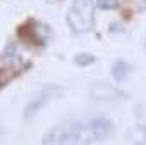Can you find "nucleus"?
<instances>
[{
    "label": "nucleus",
    "instance_id": "8",
    "mask_svg": "<svg viewBox=\"0 0 146 145\" xmlns=\"http://www.w3.org/2000/svg\"><path fill=\"white\" fill-rule=\"evenodd\" d=\"M129 71H131V67H129V64H127L124 59H117V60L112 64V76H113V80L119 81V83H122V81L127 78Z\"/></svg>",
    "mask_w": 146,
    "mask_h": 145
},
{
    "label": "nucleus",
    "instance_id": "4",
    "mask_svg": "<svg viewBox=\"0 0 146 145\" xmlns=\"http://www.w3.org/2000/svg\"><path fill=\"white\" fill-rule=\"evenodd\" d=\"M64 95V88L57 87V85H45L40 88V92L36 95H33L29 99V102L24 107V119H31L35 117L45 105H48L52 100L58 99Z\"/></svg>",
    "mask_w": 146,
    "mask_h": 145
},
{
    "label": "nucleus",
    "instance_id": "9",
    "mask_svg": "<svg viewBox=\"0 0 146 145\" xmlns=\"http://www.w3.org/2000/svg\"><path fill=\"white\" fill-rule=\"evenodd\" d=\"M96 57L93 54H86V52H81V54H76L74 55V64L79 66V67H86V66H91L95 64Z\"/></svg>",
    "mask_w": 146,
    "mask_h": 145
},
{
    "label": "nucleus",
    "instance_id": "10",
    "mask_svg": "<svg viewBox=\"0 0 146 145\" xmlns=\"http://www.w3.org/2000/svg\"><path fill=\"white\" fill-rule=\"evenodd\" d=\"M95 4L102 11H113L119 7V0H96Z\"/></svg>",
    "mask_w": 146,
    "mask_h": 145
},
{
    "label": "nucleus",
    "instance_id": "3",
    "mask_svg": "<svg viewBox=\"0 0 146 145\" xmlns=\"http://www.w3.org/2000/svg\"><path fill=\"white\" fill-rule=\"evenodd\" d=\"M113 133V123L105 116L83 119V143L102 142Z\"/></svg>",
    "mask_w": 146,
    "mask_h": 145
},
{
    "label": "nucleus",
    "instance_id": "1",
    "mask_svg": "<svg viewBox=\"0 0 146 145\" xmlns=\"http://www.w3.org/2000/svg\"><path fill=\"white\" fill-rule=\"evenodd\" d=\"M65 21L74 33H88L95 23L93 0H76L67 11Z\"/></svg>",
    "mask_w": 146,
    "mask_h": 145
},
{
    "label": "nucleus",
    "instance_id": "6",
    "mask_svg": "<svg viewBox=\"0 0 146 145\" xmlns=\"http://www.w3.org/2000/svg\"><path fill=\"white\" fill-rule=\"evenodd\" d=\"M90 95L93 99H96V100H115V99L125 97L124 92H120L117 87H113L110 83H105V81H95V83H91Z\"/></svg>",
    "mask_w": 146,
    "mask_h": 145
},
{
    "label": "nucleus",
    "instance_id": "11",
    "mask_svg": "<svg viewBox=\"0 0 146 145\" xmlns=\"http://www.w3.org/2000/svg\"><path fill=\"white\" fill-rule=\"evenodd\" d=\"M16 52H17V47H16V43H9V45L5 47V50L2 52V59H4V60L14 59V57H16Z\"/></svg>",
    "mask_w": 146,
    "mask_h": 145
},
{
    "label": "nucleus",
    "instance_id": "7",
    "mask_svg": "<svg viewBox=\"0 0 146 145\" xmlns=\"http://www.w3.org/2000/svg\"><path fill=\"white\" fill-rule=\"evenodd\" d=\"M21 71H23V66H19V67H14V66L0 67V90H2L4 87H7L16 76H19Z\"/></svg>",
    "mask_w": 146,
    "mask_h": 145
},
{
    "label": "nucleus",
    "instance_id": "2",
    "mask_svg": "<svg viewBox=\"0 0 146 145\" xmlns=\"http://www.w3.org/2000/svg\"><path fill=\"white\" fill-rule=\"evenodd\" d=\"M43 145H79L83 143V121H69L45 133Z\"/></svg>",
    "mask_w": 146,
    "mask_h": 145
},
{
    "label": "nucleus",
    "instance_id": "5",
    "mask_svg": "<svg viewBox=\"0 0 146 145\" xmlns=\"http://www.w3.org/2000/svg\"><path fill=\"white\" fill-rule=\"evenodd\" d=\"M19 36L23 42H26L29 45L45 47V43L50 36V28L35 19H28L23 26H19Z\"/></svg>",
    "mask_w": 146,
    "mask_h": 145
}]
</instances>
